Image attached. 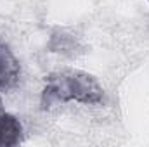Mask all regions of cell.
I'll return each instance as SVG.
<instances>
[{"instance_id": "1", "label": "cell", "mask_w": 149, "mask_h": 147, "mask_svg": "<svg viewBox=\"0 0 149 147\" xmlns=\"http://www.w3.org/2000/svg\"><path fill=\"white\" fill-rule=\"evenodd\" d=\"M78 102L83 106H99L106 102L102 85L85 71L66 69L45 76V87L42 90L40 106L43 109L54 104Z\"/></svg>"}, {"instance_id": "2", "label": "cell", "mask_w": 149, "mask_h": 147, "mask_svg": "<svg viewBox=\"0 0 149 147\" xmlns=\"http://www.w3.org/2000/svg\"><path fill=\"white\" fill-rule=\"evenodd\" d=\"M19 61L16 59L12 50L3 42H0V90L12 88L19 80Z\"/></svg>"}, {"instance_id": "3", "label": "cell", "mask_w": 149, "mask_h": 147, "mask_svg": "<svg viewBox=\"0 0 149 147\" xmlns=\"http://www.w3.org/2000/svg\"><path fill=\"white\" fill-rule=\"evenodd\" d=\"M23 135L24 130L21 121L14 114L7 112L0 104V147L17 146L23 140Z\"/></svg>"}, {"instance_id": "4", "label": "cell", "mask_w": 149, "mask_h": 147, "mask_svg": "<svg viewBox=\"0 0 149 147\" xmlns=\"http://www.w3.org/2000/svg\"><path fill=\"white\" fill-rule=\"evenodd\" d=\"M148 2H149V0H148Z\"/></svg>"}]
</instances>
